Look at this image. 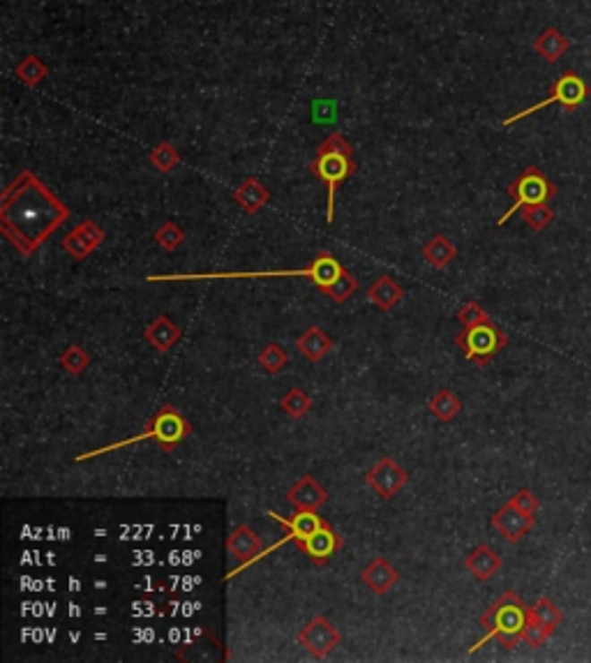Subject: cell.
Returning a JSON list of instances; mask_svg holds the SVG:
<instances>
[{
    "instance_id": "1",
    "label": "cell",
    "mask_w": 591,
    "mask_h": 663,
    "mask_svg": "<svg viewBox=\"0 0 591 663\" xmlns=\"http://www.w3.org/2000/svg\"><path fill=\"white\" fill-rule=\"evenodd\" d=\"M67 218V203L28 169L5 187L0 199V231L23 257L38 253Z\"/></svg>"
},
{
    "instance_id": "2",
    "label": "cell",
    "mask_w": 591,
    "mask_h": 663,
    "mask_svg": "<svg viewBox=\"0 0 591 663\" xmlns=\"http://www.w3.org/2000/svg\"><path fill=\"white\" fill-rule=\"evenodd\" d=\"M345 266L330 253H319L305 269L287 271H227V273H183V275H148V282H194V280H253V278H307L321 291H329L335 280L345 273Z\"/></svg>"
},
{
    "instance_id": "3",
    "label": "cell",
    "mask_w": 591,
    "mask_h": 663,
    "mask_svg": "<svg viewBox=\"0 0 591 663\" xmlns=\"http://www.w3.org/2000/svg\"><path fill=\"white\" fill-rule=\"evenodd\" d=\"M527 620H529V606L509 590L481 615V624L487 633L471 647L469 652H476L478 647L485 645L487 641H497L504 650H513L522 641Z\"/></svg>"
},
{
    "instance_id": "4",
    "label": "cell",
    "mask_w": 591,
    "mask_h": 663,
    "mask_svg": "<svg viewBox=\"0 0 591 663\" xmlns=\"http://www.w3.org/2000/svg\"><path fill=\"white\" fill-rule=\"evenodd\" d=\"M190 433H192L190 421H187V418L183 417L181 411L176 409L174 405H165V407H159L158 414H155V417L146 423V428H143L139 435L123 439V442H116V444H107V446H102V449H95V451H88V453L77 455L74 462L90 461V458H98V455H105V453H111V451L125 449V446L146 442V439H155L162 451H174L176 446L181 444L183 439H185Z\"/></svg>"
},
{
    "instance_id": "5",
    "label": "cell",
    "mask_w": 591,
    "mask_h": 663,
    "mask_svg": "<svg viewBox=\"0 0 591 663\" xmlns=\"http://www.w3.org/2000/svg\"><path fill=\"white\" fill-rule=\"evenodd\" d=\"M313 174H317L326 187H329V213L326 220L329 225H333L335 220V193L338 187L356 171V162H354V149L339 132H330L329 137L323 139L321 146L317 149V158L310 165Z\"/></svg>"
},
{
    "instance_id": "6",
    "label": "cell",
    "mask_w": 591,
    "mask_h": 663,
    "mask_svg": "<svg viewBox=\"0 0 591 663\" xmlns=\"http://www.w3.org/2000/svg\"><path fill=\"white\" fill-rule=\"evenodd\" d=\"M455 345L460 347L467 361L485 367L499 351H504V347L509 345V335L490 319V322L462 329V333L455 335Z\"/></svg>"
},
{
    "instance_id": "7",
    "label": "cell",
    "mask_w": 591,
    "mask_h": 663,
    "mask_svg": "<svg viewBox=\"0 0 591 663\" xmlns=\"http://www.w3.org/2000/svg\"><path fill=\"white\" fill-rule=\"evenodd\" d=\"M509 194L513 199V206L499 218L497 225L504 227L518 211L527 206H536V203H548L557 194V185L543 174L538 167H527L518 178L509 185Z\"/></svg>"
},
{
    "instance_id": "8",
    "label": "cell",
    "mask_w": 591,
    "mask_h": 663,
    "mask_svg": "<svg viewBox=\"0 0 591 663\" xmlns=\"http://www.w3.org/2000/svg\"><path fill=\"white\" fill-rule=\"evenodd\" d=\"M589 95H591L589 83H587L585 79L578 74V72L569 70V72H564V74H561V77H559L557 82L552 83L548 98L541 99V102H536V105L529 107V109L518 111V114L509 116V118H506L501 125H504V127L515 125V123L522 121V118H527V116L536 114V111L545 109V107H550V105H561L566 111H575L578 107L582 105V102H587V99H589Z\"/></svg>"
},
{
    "instance_id": "9",
    "label": "cell",
    "mask_w": 591,
    "mask_h": 663,
    "mask_svg": "<svg viewBox=\"0 0 591 663\" xmlns=\"http://www.w3.org/2000/svg\"><path fill=\"white\" fill-rule=\"evenodd\" d=\"M298 642L314 659H326L342 642V636H339V631L323 615H317L314 620H310L303 626L301 633H298Z\"/></svg>"
},
{
    "instance_id": "10",
    "label": "cell",
    "mask_w": 591,
    "mask_h": 663,
    "mask_svg": "<svg viewBox=\"0 0 591 663\" xmlns=\"http://www.w3.org/2000/svg\"><path fill=\"white\" fill-rule=\"evenodd\" d=\"M270 518H273L278 525H285L287 530H289V534H287L282 541L273 543L270 548L261 550V555H259V557H266V555H270L273 550H278L279 546H285V543H289V541L291 543L305 541V538L313 537L314 532H319L323 525H329V522L323 521L321 515H317V511H296L291 518H282V515H278V513H273V511H270Z\"/></svg>"
},
{
    "instance_id": "11",
    "label": "cell",
    "mask_w": 591,
    "mask_h": 663,
    "mask_svg": "<svg viewBox=\"0 0 591 663\" xmlns=\"http://www.w3.org/2000/svg\"><path fill=\"white\" fill-rule=\"evenodd\" d=\"M367 486L381 499H393L409 481V474L393 458H383L365 474Z\"/></svg>"
},
{
    "instance_id": "12",
    "label": "cell",
    "mask_w": 591,
    "mask_h": 663,
    "mask_svg": "<svg viewBox=\"0 0 591 663\" xmlns=\"http://www.w3.org/2000/svg\"><path fill=\"white\" fill-rule=\"evenodd\" d=\"M102 243H105V229H102L98 222H93V220H83L81 225L74 227V229L63 238L65 253L70 254L72 259H77V262H83V259L90 257Z\"/></svg>"
},
{
    "instance_id": "13",
    "label": "cell",
    "mask_w": 591,
    "mask_h": 663,
    "mask_svg": "<svg viewBox=\"0 0 591 663\" xmlns=\"http://www.w3.org/2000/svg\"><path fill=\"white\" fill-rule=\"evenodd\" d=\"M534 525H536V515L525 513V511H520L518 506L510 504V502H506L492 515V527L509 543H520L534 530Z\"/></svg>"
},
{
    "instance_id": "14",
    "label": "cell",
    "mask_w": 591,
    "mask_h": 663,
    "mask_svg": "<svg viewBox=\"0 0 591 663\" xmlns=\"http://www.w3.org/2000/svg\"><path fill=\"white\" fill-rule=\"evenodd\" d=\"M227 548H229L231 557H236L238 562H241V566L231 571L229 576H227V578H234L236 573H241L243 569H247V566H253L254 562H257V557L261 555L263 546H261V538L257 537V532H254L253 527L241 525V527H236L234 532L229 534V538H227Z\"/></svg>"
},
{
    "instance_id": "15",
    "label": "cell",
    "mask_w": 591,
    "mask_h": 663,
    "mask_svg": "<svg viewBox=\"0 0 591 663\" xmlns=\"http://www.w3.org/2000/svg\"><path fill=\"white\" fill-rule=\"evenodd\" d=\"M296 546H298L307 557L313 559L314 564H326L333 555H338L339 550H342L345 541H342V537L335 532L333 527L323 525L319 532H314L313 537L305 538V541L296 543Z\"/></svg>"
},
{
    "instance_id": "16",
    "label": "cell",
    "mask_w": 591,
    "mask_h": 663,
    "mask_svg": "<svg viewBox=\"0 0 591 663\" xmlns=\"http://www.w3.org/2000/svg\"><path fill=\"white\" fill-rule=\"evenodd\" d=\"M294 511H317L329 502V493L314 477H301L287 493Z\"/></svg>"
},
{
    "instance_id": "17",
    "label": "cell",
    "mask_w": 591,
    "mask_h": 663,
    "mask_svg": "<svg viewBox=\"0 0 591 663\" xmlns=\"http://www.w3.org/2000/svg\"><path fill=\"white\" fill-rule=\"evenodd\" d=\"M363 585L370 587V592H374L377 597H383L386 592H390L398 581H400V571L390 564L389 559L377 557L373 559V564L365 566L361 573Z\"/></svg>"
},
{
    "instance_id": "18",
    "label": "cell",
    "mask_w": 591,
    "mask_h": 663,
    "mask_svg": "<svg viewBox=\"0 0 591 663\" xmlns=\"http://www.w3.org/2000/svg\"><path fill=\"white\" fill-rule=\"evenodd\" d=\"M465 564L467 571H469L471 576L476 578L478 582H485L499 573V569H501V557L494 553L492 546L481 543V546H476V548L467 555Z\"/></svg>"
},
{
    "instance_id": "19",
    "label": "cell",
    "mask_w": 591,
    "mask_h": 663,
    "mask_svg": "<svg viewBox=\"0 0 591 663\" xmlns=\"http://www.w3.org/2000/svg\"><path fill=\"white\" fill-rule=\"evenodd\" d=\"M234 202L238 203L245 213L254 215L270 202V193L269 187L263 185L259 178H245L241 185L236 187Z\"/></svg>"
},
{
    "instance_id": "20",
    "label": "cell",
    "mask_w": 591,
    "mask_h": 663,
    "mask_svg": "<svg viewBox=\"0 0 591 663\" xmlns=\"http://www.w3.org/2000/svg\"><path fill=\"white\" fill-rule=\"evenodd\" d=\"M143 338H146V342H150L159 354H167L169 349H174L176 342L181 340V329H178L167 314H159V317L143 331Z\"/></svg>"
},
{
    "instance_id": "21",
    "label": "cell",
    "mask_w": 591,
    "mask_h": 663,
    "mask_svg": "<svg viewBox=\"0 0 591 663\" xmlns=\"http://www.w3.org/2000/svg\"><path fill=\"white\" fill-rule=\"evenodd\" d=\"M570 49V39L557 28H545L536 39H534V51L541 56L545 63H557L566 51Z\"/></svg>"
},
{
    "instance_id": "22",
    "label": "cell",
    "mask_w": 591,
    "mask_h": 663,
    "mask_svg": "<svg viewBox=\"0 0 591 663\" xmlns=\"http://www.w3.org/2000/svg\"><path fill=\"white\" fill-rule=\"evenodd\" d=\"M296 347H298V351H301L307 361L317 363L333 349V340H330L326 331L319 329V326H313V329H307L305 333L298 338Z\"/></svg>"
},
{
    "instance_id": "23",
    "label": "cell",
    "mask_w": 591,
    "mask_h": 663,
    "mask_svg": "<svg viewBox=\"0 0 591 663\" xmlns=\"http://www.w3.org/2000/svg\"><path fill=\"white\" fill-rule=\"evenodd\" d=\"M367 297H370V301H373L374 306L381 310V313H389V310H393V307L402 301V297H405V289H402V287L398 285L393 278H389V275H381V278H379L377 282L370 287Z\"/></svg>"
},
{
    "instance_id": "24",
    "label": "cell",
    "mask_w": 591,
    "mask_h": 663,
    "mask_svg": "<svg viewBox=\"0 0 591 663\" xmlns=\"http://www.w3.org/2000/svg\"><path fill=\"white\" fill-rule=\"evenodd\" d=\"M423 257H425V262L430 263V266H434V269H446V266H450L453 259L458 257V247L453 245V241H450L449 236L437 234L425 243V247H423Z\"/></svg>"
},
{
    "instance_id": "25",
    "label": "cell",
    "mask_w": 591,
    "mask_h": 663,
    "mask_svg": "<svg viewBox=\"0 0 591 663\" xmlns=\"http://www.w3.org/2000/svg\"><path fill=\"white\" fill-rule=\"evenodd\" d=\"M427 409L434 418L443 423H450L462 409V400L450 389H441L433 395V400L427 402Z\"/></svg>"
},
{
    "instance_id": "26",
    "label": "cell",
    "mask_w": 591,
    "mask_h": 663,
    "mask_svg": "<svg viewBox=\"0 0 591 663\" xmlns=\"http://www.w3.org/2000/svg\"><path fill=\"white\" fill-rule=\"evenodd\" d=\"M529 615L536 622H541L543 626H548L550 631H557L559 626H561V622H564V615L557 608V603L548 597L538 598V601L529 608Z\"/></svg>"
},
{
    "instance_id": "27",
    "label": "cell",
    "mask_w": 591,
    "mask_h": 663,
    "mask_svg": "<svg viewBox=\"0 0 591 663\" xmlns=\"http://www.w3.org/2000/svg\"><path fill=\"white\" fill-rule=\"evenodd\" d=\"M14 74H17L28 88H38L39 83L47 79V74H49V67L44 65L38 56H26V58L14 67Z\"/></svg>"
},
{
    "instance_id": "28",
    "label": "cell",
    "mask_w": 591,
    "mask_h": 663,
    "mask_svg": "<svg viewBox=\"0 0 591 663\" xmlns=\"http://www.w3.org/2000/svg\"><path fill=\"white\" fill-rule=\"evenodd\" d=\"M150 165L159 171V174H171L176 167L181 165V153L171 146V143H158L150 153H148Z\"/></svg>"
},
{
    "instance_id": "29",
    "label": "cell",
    "mask_w": 591,
    "mask_h": 663,
    "mask_svg": "<svg viewBox=\"0 0 591 663\" xmlns=\"http://www.w3.org/2000/svg\"><path fill=\"white\" fill-rule=\"evenodd\" d=\"M287 363H289V357H287L285 347L278 345V342H270L259 351V366L269 375H278L279 370H285Z\"/></svg>"
},
{
    "instance_id": "30",
    "label": "cell",
    "mask_w": 591,
    "mask_h": 663,
    "mask_svg": "<svg viewBox=\"0 0 591 663\" xmlns=\"http://www.w3.org/2000/svg\"><path fill=\"white\" fill-rule=\"evenodd\" d=\"M279 407L285 409V414H289L291 418H303L310 411V407H313V400H310V395L305 393L303 389H291L289 393L279 400Z\"/></svg>"
},
{
    "instance_id": "31",
    "label": "cell",
    "mask_w": 591,
    "mask_h": 663,
    "mask_svg": "<svg viewBox=\"0 0 591 663\" xmlns=\"http://www.w3.org/2000/svg\"><path fill=\"white\" fill-rule=\"evenodd\" d=\"M61 366L65 367L67 373L77 377V375L86 373V367L90 366V357H88V351L81 345H70L63 351Z\"/></svg>"
},
{
    "instance_id": "32",
    "label": "cell",
    "mask_w": 591,
    "mask_h": 663,
    "mask_svg": "<svg viewBox=\"0 0 591 663\" xmlns=\"http://www.w3.org/2000/svg\"><path fill=\"white\" fill-rule=\"evenodd\" d=\"M522 220L527 222L531 231H543L554 220V211L550 209L548 203H536V206H527L520 211Z\"/></svg>"
},
{
    "instance_id": "33",
    "label": "cell",
    "mask_w": 591,
    "mask_h": 663,
    "mask_svg": "<svg viewBox=\"0 0 591 663\" xmlns=\"http://www.w3.org/2000/svg\"><path fill=\"white\" fill-rule=\"evenodd\" d=\"M183 241H185V231L176 225V222H165V225L155 231V243H158L162 250H167V253L178 250V247L183 245Z\"/></svg>"
},
{
    "instance_id": "34",
    "label": "cell",
    "mask_w": 591,
    "mask_h": 663,
    "mask_svg": "<svg viewBox=\"0 0 591 663\" xmlns=\"http://www.w3.org/2000/svg\"><path fill=\"white\" fill-rule=\"evenodd\" d=\"M356 291H358V278H356V275H351L349 271H345V273L335 280V285L330 287L326 294L330 297V301L338 303V306H339V303L349 301V298L354 297Z\"/></svg>"
},
{
    "instance_id": "35",
    "label": "cell",
    "mask_w": 591,
    "mask_h": 663,
    "mask_svg": "<svg viewBox=\"0 0 591 663\" xmlns=\"http://www.w3.org/2000/svg\"><path fill=\"white\" fill-rule=\"evenodd\" d=\"M458 322L462 323V329H469V326H476V323L490 322V314L485 313V307L476 301H469L458 310Z\"/></svg>"
},
{
    "instance_id": "36",
    "label": "cell",
    "mask_w": 591,
    "mask_h": 663,
    "mask_svg": "<svg viewBox=\"0 0 591 663\" xmlns=\"http://www.w3.org/2000/svg\"><path fill=\"white\" fill-rule=\"evenodd\" d=\"M552 633H554V631H550L548 626H543L541 622H536L529 615L525 631H522V641H525L529 647H543L545 642H548V638L552 636Z\"/></svg>"
},
{
    "instance_id": "37",
    "label": "cell",
    "mask_w": 591,
    "mask_h": 663,
    "mask_svg": "<svg viewBox=\"0 0 591 663\" xmlns=\"http://www.w3.org/2000/svg\"><path fill=\"white\" fill-rule=\"evenodd\" d=\"M509 502L513 506H518L520 511H525V513H531V515H536L538 506H541V499H538L536 495L531 493V490H527V488L518 490V493H515L513 497L509 499Z\"/></svg>"
}]
</instances>
